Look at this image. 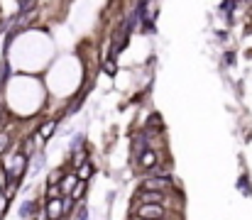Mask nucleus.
Segmentation results:
<instances>
[{
    "label": "nucleus",
    "mask_w": 252,
    "mask_h": 220,
    "mask_svg": "<svg viewBox=\"0 0 252 220\" xmlns=\"http://www.w3.org/2000/svg\"><path fill=\"white\" fill-rule=\"evenodd\" d=\"M130 216L142 218V220H167V218H171V213H169L164 206H152V203H140V206H132Z\"/></svg>",
    "instance_id": "nucleus-1"
},
{
    "label": "nucleus",
    "mask_w": 252,
    "mask_h": 220,
    "mask_svg": "<svg viewBox=\"0 0 252 220\" xmlns=\"http://www.w3.org/2000/svg\"><path fill=\"white\" fill-rule=\"evenodd\" d=\"M135 206L140 203H152V206H167L169 203V191H147V189H140L135 193Z\"/></svg>",
    "instance_id": "nucleus-2"
},
{
    "label": "nucleus",
    "mask_w": 252,
    "mask_h": 220,
    "mask_svg": "<svg viewBox=\"0 0 252 220\" xmlns=\"http://www.w3.org/2000/svg\"><path fill=\"white\" fill-rule=\"evenodd\" d=\"M135 164H137V169H140V171H142V176H145V174H150V171L159 164V154H157L155 149H147V152L135 161Z\"/></svg>",
    "instance_id": "nucleus-3"
},
{
    "label": "nucleus",
    "mask_w": 252,
    "mask_h": 220,
    "mask_svg": "<svg viewBox=\"0 0 252 220\" xmlns=\"http://www.w3.org/2000/svg\"><path fill=\"white\" fill-rule=\"evenodd\" d=\"M47 213H49V220H62L64 218V203L62 198H54V201H47Z\"/></svg>",
    "instance_id": "nucleus-4"
},
{
    "label": "nucleus",
    "mask_w": 252,
    "mask_h": 220,
    "mask_svg": "<svg viewBox=\"0 0 252 220\" xmlns=\"http://www.w3.org/2000/svg\"><path fill=\"white\" fill-rule=\"evenodd\" d=\"M145 176H159V179H169V176H174V166H171V161H159L150 174H145Z\"/></svg>",
    "instance_id": "nucleus-5"
},
{
    "label": "nucleus",
    "mask_w": 252,
    "mask_h": 220,
    "mask_svg": "<svg viewBox=\"0 0 252 220\" xmlns=\"http://www.w3.org/2000/svg\"><path fill=\"white\" fill-rule=\"evenodd\" d=\"M76 184H79L76 171H66V176H64V181H62V193H64V196H71V191L76 189Z\"/></svg>",
    "instance_id": "nucleus-6"
},
{
    "label": "nucleus",
    "mask_w": 252,
    "mask_h": 220,
    "mask_svg": "<svg viewBox=\"0 0 252 220\" xmlns=\"http://www.w3.org/2000/svg\"><path fill=\"white\" fill-rule=\"evenodd\" d=\"M42 196H44L47 201H54V198H62L64 193H62V186H59V184H44Z\"/></svg>",
    "instance_id": "nucleus-7"
},
{
    "label": "nucleus",
    "mask_w": 252,
    "mask_h": 220,
    "mask_svg": "<svg viewBox=\"0 0 252 220\" xmlns=\"http://www.w3.org/2000/svg\"><path fill=\"white\" fill-rule=\"evenodd\" d=\"M57 125H59L57 120H47V123H44V125H42V127L37 130V132H39V137H42V140L47 142V140H49V137H52V135L57 132Z\"/></svg>",
    "instance_id": "nucleus-8"
},
{
    "label": "nucleus",
    "mask_w": 252,
    "mask_h": 220,
    "mask_svg": "<svg viewBox=\"0 0 252 220\" xmlns=\"http://www.w3.org/2000/svg\"><path fill=\"white\" fill-rule=\"evenodd\" d=\"M93 171H95L93 161H86V164H81V166L76 169V176H79L81 181H91V179H93Z\"/></svg>",
    "instance_id": "nucleus-9"
},
{
    "label": "nucleus",
    "mask_w": 252,
    "mask_h": 220,
    "mask_svg": "<svg viewBox=\"0 0 252 220\" xmlns=\"http://www.w3.org/2000/svg\"><path fill=\"white\" fill-rule=\"evenodd\" d=\"M44 161H47V154L39 149L34 157H32V176H37L39 171H42V166H44Z\"/></svg>",
    "instance_id": "nucleus-10"
},
{
    "label": "nucleus",
    "mask_w": 252,
    "mask_h": 220,
    "mask_svg": "<svg viewBox=\"0 0 252 220\" xmlns=\"http://www.w3.org/2000/svg\"><path fill=\"white\" fill-rule=\"evenodd\" d=\"M64 176H66V171H64V166H59V169H52V171L47 174V181H44V184H59V186H62V181H64Z\"/></svg>",
    "instance_id": "nucleus-11"
},
{
    "label": "nucleus",
    "mask_w": 252,
    "mask_h": 220,
    "mask_svg": "<svg viewBox=\"0 0 252 220\" xmlns=\"http://www.w3.org/2000/svg\"><path fill=\"white\" fill-rule=\"evenodd\" d=\"M88 184H91V181H81V179H79L76 189L71 191V198H74L76 203H81V198H84V196H86V191H88Z\"/></svg>",
    "instance_id": "nucleus-12"
},
{
    "label": "nucleus",
    "mask_w": 252,
    "mask_h": 220,
    "mask_svg": "<svg viewBox=\"0 0 252 220\" xmlns=\"http://www.w3.org/2000/svg\"><path fill=\"white\" fill-rule=\"evenodd\" d=\"M238 191H243V196H252V186H250L248 174H243V176L238 179Z\"/></svg>",
    "instance_id": "nucleus-13"
},
{
    "label": "nucleus",
    "mask_w": 252,
    "mask_h": 220,
    "mask_svg": "<svg viewBox=\"0 0 252 220\" xmlns=\"http://www.w3.org/2000/svg\"><path fill=\"white\" fill-rule=\"evenodd\" d=\"M74 220H91V211L86 203H79L76 211H74Z\"/></svg>",
    "instance_id": "nucleus-14"
},
{
    "label": "nucleus",
    "mask_w": 252,
    "mask_h": 220,
    "mask_svg": "<svg viewBox=\"0 0 252 220\" xmlns=\"http://www.w3.org/2000/svg\"><path fill=\"white\" fill-rule=\"evenodd\" d=\"M17 191H20V181H10V184H7V186L2 189V193H5V196H7L10 201L15 198V193H17Z\"/></svg>",
    "instance_id": "nucleus-15"
},
{
    "label": "nucleus",
    "mask_w": 252,
    "mask_h": 220,
    "mask_svg": "<svg viewBox=\"0 0 252 220\" xmlns=\"http://www.w3.org/2000/svg\"><path fill=\"white\" fill-rule=\"evenodd\" d=\"M7 147H10V135L5 130H0V157H5Z\"/></svg>",
    "instance_id": "nucleus-16"
},
{
    "label": "nucleus",
    "mask_w": 252,
    "mask_h": 220,
    "mask_svg": "<svg viewBox=\"0 0 252 220\" xmlns=\"http://www.w3.org/2000/svg\"><path fill=\"white\" fill-rule=\"evenodd\" d=\"M7 208H10V198H7L5 193H0V218H5Z\"/></svg>",
    "instance_id": "nucleus-17"
},
{
    "label": "nucleus",
    "mask_w": 252,
    "mask_h": 220,
    "mask_svg": "<svg viewBox=\"0 0 252 220\" xmlns=\"http://www.w3.org/2000/svg\"><path fill=\"white\" fill-rule=\"evenodd\" d=\"M103 69H105V73H110V76H115V71H118V66H115L113 59H108V62L103 64Z\"/></svg>",
    "instance_id": "nucleus-18"
}]
</instances>
